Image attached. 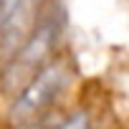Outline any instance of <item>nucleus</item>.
I'll return each instance as SVG.
<instances>
[{
    "label": "nucleus",
    "instance_id": "obj_1",
    "mask_svg": "<svg viewBox=\"0 0 129 129\" xmlns=\"http://www.w3.org/2000/svg\"><path fill=\"white\" fill-rule=\"evenodd\" d=\"M61 13L58 8H51L41 15L38 25L28 36V41L20 46V51L0 69V89L5 94H18L46 63H51L53 51L61 38Z\"/></svg>",
    "mask_w": 129,
    "mask_h": 129
},
{
    "label": "nucleus",
    "instance_id": "obj_2",
    "mask_svg": "<svg viewBox=\"0 0 129 129\" xmlns=\"http://www.w3.org/2000/svg\"><path fill=\"white\" fill-rule=\"evenodd\" d=\"M71 84V66L63 58H53L46 66L15 94L13 104H10V121L28 126L30 121H36L41 114L48 111V106L69 89Z\"/></svg>",
    "mask_w": 129,
    "mask_h": 129
},
{
    "label": "nucleus",
    "instance_id": "obj_3",
    "mask_svg": "<svg viewBox=\"0 0 129 129\" xmlns=\"http://www.w3.org/2000/svg\"><path fill=\"white\" fill-rule=\"evenodd\" d=\"M56 129H91V114H89V109H76V111H71Z\"/></svg>",
    "mask_w": 129,
    "mask_h": 129
},
{
    "label": "nucleus",
    "instance_id": "obj_4",
    "mask_svg": "<svg viewBox=\"0 0 129 129\" xmlns=\"http://www.w3.org/2000/svg\"><path fill=\"white\" fill-rule=\"evenodd\" d=\"M20 3H23V0H0V25H3V23L18 10Z\"/></svg>",
    "mask_w": 129,
    "mask_h": 129
},
{
    "label": "nucleus",
    "instance_id": "obj_5",
    "mask_svg": "<svg viewBox=\"0 0 129 129\" xmlns=\"http://www.w3.org/2000/svg\"><path fill=\"white\" fill-rule=\"evenodd\" d=\"M23 129H43V126H38V124H28V126H23Z\"/></svg>",
    "mask_w": 129,
    "mask_h": 129
}]
</instances>
